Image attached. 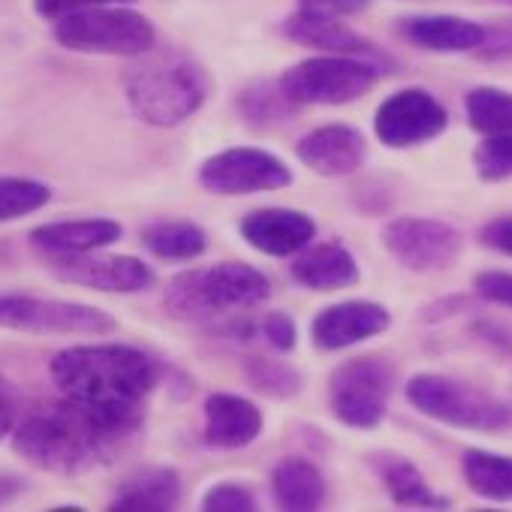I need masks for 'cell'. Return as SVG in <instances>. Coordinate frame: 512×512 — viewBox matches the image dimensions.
I'll use <instances>...</instances> for the list:
<instances>
[{"instance_id":"1","label":"cell","mask_w":512,"mask_h":512,"mask_svg":"<svg viewBox=\"0 0 512 512\" xmlns=\"http://www.w3.org/2000/svg\"><path fill=\"white\" fill-rule=\"evenodd\" d=\"M145 413L100 410L61 395L31 407L16 431L13 449L37 470L79 476L112 464L142 431Z\"/></svg>"},{"instance_id":"2","label":"cell","mask_w":512,"mask_h":512,"mask_svg":"<svg viewBox=\"0 0 512 512\" xmlns=\"http://www.w3.org/2000/svg\"><path fill=\"white\" fill-rule=\"evenodd\" d=\"M49 374L61 395L118 413H145V398L157 386L154 359L127 344L67 347L52 356Z\"/></svg>"},{"instance_id":"3","label":"cell","mask_w":512,"mask_h":512,"mask_svg":"<svg viewBox=\"0 0 512 512\" xmlns=\"http://www.w3.org/2000/svg\"><path fill=\"white\" fill-rule=\"evenodd\" d=\"M133 115L148 127H178L193 118L208 97L205 70L181 52H148L124 76Z\"/></svg>"},{"instance_id":"4","label":"cell","mask_w":512,"mask_h":512,"mask_svg":"<svg viewBox=\"0 0 512 512\" xmlns=\"http://www.w3.org/2000/svg\"><path fill=\"white\" fill-rule=\"evenodd\" d=\"M272 287L263 272L247 263H217L181 272L163 293V308L175 320L205 323L232 311H247L269 299Z\"/></svg>"},{"instance_id":"5","label":"cell","mask_w":512,"mask_h":512,"mask_svg":"<svg viewBox=\"0 0 512 512\" xmlns=\"http://www.w3.org/2000/svg\"><path fill=\"white\" fill-rule=\"evenodd\" d=\"M407 401L422 416L458 431L497 434L512 428V407L506 401L446 374H416L407 383Z\"/></svg>"},{"instance_id":"6","label":"cell","mask_w":512,"mask_h":512,"mask_svg":"<svg viewBox=\"0 0 512 512\" xmlns=\"http://www.w3.org/2000/svg\"><path fill=\"white\" fill-rule=\"evenodd\" d=\"M52 37L79 55L142 58L154 49L157 31L148 16L127 7H94L55 19Z\"/></svg>"},{"instance_id":"7","label":"cell","mask_w":512,"mask_h":512,"mask_svg":"<svg viewBox=\"0 0 512 512\" xmlns=\"http://www.w3.org/2000/svg\"><path fill=\"white\" fill-rule=\"evenodd\" d=\"M383 67L362 58L314 55L281 73L278 85L293 106H347L374 91Z\"/></svg>"},{"instance_id":"8","label":"cell","mask_w":512,"mask_h":512,"mask_svg":"<svg viewBox=\"0 0 512 512\" xmlns=\"http://www.w3.org/2000/svg\"><path fill=\"white\" fill-rule=\"evenodd\" d=\"M395 371L380 356H356L338 365L329 377L332 416L356 431H371L383 422Z\"/></svg>"},{"instance_id":"9","label":"cell","mask_w":512,"mask_h":512,"mask_svg":"<svg viewBox=\"0 0 512 512\" xmlns=\"http://www.w3.org/2000/svg\"><path fill=\"white\" fill-rule=\"evenodd\" d=\"M0 326L31 335H109L118 329L115 317L97 305L28 293H0Z\"/></svg>"},{"instance_id":"10","label":"cell","mask_w":512,"mask_h":512,"mask_svg":"<svg viewBox=\"0 0 512 512\" xmlns=\"http://www.w3.org/2000/svg\"><path fill=\"white\" fill-rule=\"evenodd\" d=\"M383 247L392 260L416 275L446 272L464 247L455 226L434 217H395L383 226Z\"/></svg>"},{"instance_id":"11","label":"cell","mask_w":512,"mask_h":512,"mask_svg":"<svg viewBox=\"0 0 512 512\" xmlns=\"http://www.w3.org/2000/svg\"><path fill=\"white\" fill-rule=\"evenodd\" d=\"M199 184L217 196H250L293 184L290 166L263 148H226L199 166Z\"/></svg>"},{"instance_id":"12","label":"cell","mask_w":512,"mask_h":512,"mask_svg":"<svg viewBox=\"0 0 512 512\" xmlns=\"http://www.w3.org/2000/svg\"><path fill=\"white\" fill-rule=\"evenodd\" d=\"M449 127L446 106L425 88H401L374 112V136L395 151L425 145Z\"/></svg>"},{"instance_id":"13","label":"cell","mask_w":512,"mask_h":512,"mask_svg":"<svg viewBox=\"0 0 512 512\" xmlns=\"http://www.w3.org/2000/svg\"><path fill=\"white\" fill-rule=\"evenodd\" d=\"M49 272L64 281L97 293H142L154 284L151 266L121 253H49Z\"/></svg>"},{"instance_id":"14","label":"cell","mask_w":512,"mask_h":512,"mask_svg":"<svg viewBox=\"0 0 512 512\" xmlns=\"http://www.w3.org/2000/svg\"><path fill=\"white\" fill-rule=\"evenodd\" d=\"M392 326L389 308L365 299H350L323 308L314 323H311V341L314 347L335 353V350H350L356 344H365L377 335H383Z\"/></svg>"},{"instance_id":"15","label":"cell","mask_w":512,"mask_h":512,"mask_svg":"<svg viewBox=\"0 0 512 512\" xmlns=\"http://www.w3.org/2000/svg\"><path fill=\"white\" fill-rule=\"evenodd\" d=\"M284 34L305 46V49H320L326 55H344V58H362V61H374L377 67H383V73L395 70V61L368 37L350 31L347 25H341L338 19H326V16H314L305 10H296L290 19H284Z\"/></svg>"},{"instance_id":"16","label":"cell","mask_w":512,"mask_h":512,"mask_svg":"<svg viewBox=\"0 0 512 512\" xmlns=\"http://www.w3.org/2000/svg\"><path fill=\"white\" fill-rule=\"evenodd\" d=\"M296 157L320 178H347L365 163L368 142L350 124H326L299 139Z\"/></svg>"},{"instance_id":"17","label":"cell","mask_w":512,"mask_h":512,"mask_svg":"<svg viewBox=\"0 0 512 512\" xmlns=\"http://www.w3.org/2000/svg\"><path fill=\"white\" fill-rule=\"evenodd\" d=\"M238 232L253 250L266 256H293L314 241L317 223L299 208H260L241 217Z\"/></svg>"},{"instance_id":"18","label":"cell","mask_w":512,"mask_h":512,"mask_svg":"<svg viewBox=\"0 0 512 512\" xmlns=\"http://www.w3.org/2000/svg\"><path fill=\"white\" fill-rule=\"evenodd\" d=\"M202 437L211 449H244L263 431V410L250 398L214 392L202 407Z\"/></svg>"},{"instance_id":"19","label":"cell","mask_w":512,"mask_h":512,"mask_svg":"<svg viewBox=\"0 0 512 512\" xmlns=\"http://www.w3.org/2000/svg\"><path fill=\"white\" fill-rule=\"evenodd\" d=\"M401 34L425 49V52H437V55H464V52H476L485 43V25L461 19V16H413L401 22Z\"/></svg>"},{"instance_id":"20","label":"cell","mask_w":512,"mask_h":512,"mask_svg":"<svg viewBox=\"0 0 512 512\" xmlns=\"http://www.w3.org/2000/svg\"><path fill=\"white\" fill-rule=\"evenodd\" d=\"M290 272H293L296 284H302L305 290H314V293H335V290H347V287L359 284L356 256L338 241L305 247V253L293 263Z\"/></svg>"},{"instance_id":"21","label":"cell","mask_w":512,"mask_h":512,"mask_svg":"<svg viewBox=\"0 0 512 512\" xmlns=\"http://www.w3.org/2000/svg\"><path fill=\"white\" fill-rule=\"evenodd\" d=\"M124 226L112 217H76L43 223L31 232V241L46 253H91L121 241Z\"/></svg>"},{"instance_id":"22","label":"cell","mask_w":512,"mask_h":512,"mask_svg":"<svg viewBox=\"0 0 512 512\" xmlns=\"http://www.w3.org/2000/svg\"><path fill=\"white\" fill-rule=\"evenodd\" d=\"M368 464L395 506H401V509H449V500L428 488L422 470L410 458L383 449V452H371Z\"/></svg>"},{"instance_id":"23","label":"cell","mask_w":512,"mask_h":512,"mask_svg":"<svg viewBox=\"0 0 512 512\" xmlns=\"http://www.w3.org/2000/svg\"><path fill=\"white\" fill-rule=\"evenodd\" d=\"M181 503V476L172 467H145L127 476L112 500V512H169Z\"/></svg>"},{"instance_id":"24","label":"cell","mask_w":512,"mask_h":512,"mask_svg":"<svg viewBox=\"0 0 512 512\" xmlns=\"http://www.w3.org/2000/svg\"><path fill=\"white\" fill-rule=\"evenodd\" d=\"M329 485L323 470L299 455L281 458L272 470V497L287 512H314L326 503Z\"/></svg>"},{"instance_id":"25","label":"cell","mask_w":512,"mask_h":512,"mask_svg":"<svg viewBox=\"0 0 512 512\" xmlns=\"http://www.w3.org/2000/svg\"><path fill=\"white\" fill-rule=\"evenodd\" d=\"M461 476L476 497L491 503H512V455L464 449Z\"/></svg>"},{"instance_id":"26","label":"cell","mask_w":512,"mask_h":512,"mask_svg":"<svg viewBox=\"0 0 512 512\" xmlns=\"http://www.w3.org/2000/svg\"><path fill=\"white\" fill-rule=\"evenodd\" d=\"M142 244L148 253L157 256V260L187 263L208 250V235L202 226H196L190 220H160L142 232Z\"/></svg>"},{"instance_id":"27","label":"cell","mask_w":512,"mask_h":512,"mask_svg":"<svg viewBox=\"0 0 512 512\" xmlns=\"http://www.w3.org/2000/svg\"><path fill=\"white\" fill-rule=\"evenodd\" d=\"M467 121L482 136H512V94L503 88H473L464 97Z\"/></svg>"},{"instance_id":"28","label":"cell","mask_w":512,"mask_h":512,"mask_svg":"<svg viewBox=\"0 0 512 512\" xmlns=\"http://www.w3.org/2000/svg\"><path fill=\"white\" fill-rule=\"evenodd\" d=\"M241 118L250 124V127H275V124H284L290 115H293V103L284 97L281 85L278 82H253L247 85L238 100H235Z\"/></svg>"},{"instance_id":"29","label":"cell","mask_w":512,"mask_h":512,"mask_svg":"<svg viewBox=\"0 0 512 512\" xmlns=\"http://www.w3.org/2000/svg\"><path fill=\"white\" fill-rule=\"evenodd\" d=\"M52 202V187L37 178L0 175V223L28 217Z\"/></svg>"},{"instance_id":"30","label":"cell","mask_w":512,"mask_h":512,"mask_svg":"<svg viewBox=\"0 0 512 512\" xmlns=\"http://www.w3.org/2000/svg\"><path fill=\"white\" fill-rule=\"evenodd\" d=\"M244 377L256 392L269 398H296L302 392V374L281 359L253 356L244 362Z\"/></svg>"},{"instance_id":"31","label":"cell","mask_w":512,"mask_h":512,"mask_svg":"<svg viewBox=\"0 0 512 512\" xmlns=\"http://www.w3.org/2000/svg\"><path fill=\"white\" fill-rule=\"evenodd\" d=\"M473 169L482 181L500 184L512 178V136H482L473 148Z\"/></svg>"},{"instance_id":"32","label":"cell","mask_w":512,"mask_h":512,"mask_svg":"<svg viewBox=\"0 0 512 512\" xmlns=\"http://www.w3.org/2000/svg\"><path fill=\"white\" fill-rule=\"evenodd\" d=\"M202 509L205 512H253L256 509V494L241 485V482H217L202 494Z\"/></svg>"},{"instance_id":"33","label":"cell","mask_w":512,"mask_h":512,"mask_svg":"<svg viewBox=\"0 0 512 512\" xmlns=\"http://www.w3.org/2000/svg\"><path fill=\"white\" fill-rule=\"evenodd\" d=\"M485 61H512V19L485 25V43L476 49Z\"/></svg>"},{"instance_id":"34","label":"cell","mask_w":512,"mask_h":512,"mask_svg":"<svg viewBox=\"0 0 512 512\" xmlns=\"http://www.w3.org/2000/svg\"><path fill=\"white\" fill-rule=\"evenodd\" d=\"M473 290L491 305L512 308V275L506 272H479L473 278Z\"/></svg>"},{"instance_id":"35","label":"cell","mask_w":512,"mask_h":512,"mask_svg":"<svg viewBox=\"0 0 512 512\" xmlns=\"http://www.w3.org/2000/svg\"><path fill=\"white\" fill-rule=\"evenodd\" d=\"M118 4H130V0H34V10L43 19H61L70 13H82L94 7H118Z\"/></svg>"},{"instance_id":"36","label":"cell","mask_w":512,"mask_h":512,"mask_svg":"<svg viewBox=\"0 0 512 512\" xmlns=\"http://www.w3.org/2000/svg\"><path fill=\"white\" fill-rule=\"evenodd\" d=\"M263 335H266V341H269L278 353L296 350V341H299L296 323H293L287 314H281V311H275V314H269V317L263 320Z\"/></svg>"},{"instance_id":"37","label":"cell","mask_w":512,"mask_h":512,"mask_svg":"<svg viewBox=\"0 0 512 512\" xmlns=\"http://www.w3.org/2000/svg\"><path fill=\"white\" fill-rule=\"evenodd\" d=\"M22 419V398L16 392V386L0 374V440H4L10 431H16Z\"/></svg>"},{"instance_id":"38","label":"cell","mask_w":512,"mask_h":512,"mask_svg":"<svg viewBox=\"0 0 512 512\" xmlns=\"http://www.w3.org/2000/svg\"><path fill=\"white\" fill-rule=\"evenodd\" d=\"M371 0H299V10L326 16V19H341V16H356L368 10Z\"/></svg>"},{"instance_id":"39","label":"cell","mask_w":512,"mask_h":512,"mask_svg":"<svg viewBox=\"0 0 512 512\" xmlns=\"http://www.w3.org/2000/svg\"><path fill=\"white\" fill-rule=\"evenodd\" d=\"M482 244L503 253V256H512V214H500L494 220H488L479 232Z\"/></svg>"},{"instance_id":"40","label":"cell","mask_w":512,"mask_h":512,"mask_svg":"<svg viewBox=\"0 0 512 512\" xmlns=\"http://www.w3.org/2000/svg\"><path fill=\"white\" fill-rule=\"evenodd\" d=\"M25 488H28V485H25V479H19V476H0V506L10 503V500H16Z\"/></svg>"},{"instance_id":"41","label":"cell","mask_w":512,"mask_h":512,"mask_svg":"<svg viewBox=\"0 0 512 512\" xmlns=\"http://www.w3.org/2000/svg\"><path fill=\"white\" fill-rule=\"evenodd\" d=\"M500 4H512V0H500Z\"/></svg>"}]
</instances>
